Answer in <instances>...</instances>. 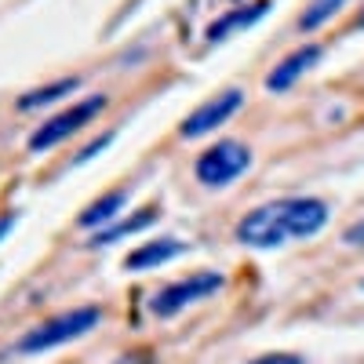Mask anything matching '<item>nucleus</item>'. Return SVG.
I'll return each mask as SVG.
<instances>
[{"label": "nucleus", "instance_id": "obj_13", "mask_svg": "<svg viewBox=\"0 0 364 364\" xmlns=\"http://www.w3.org/2000/svg\"><path fill=\"white\" fill-rule=\"evenodd\" d=\"M346 4V0H314V4L306 8V15L299 18V29H306V33H314V29H321L331 15H336L339 8Z\"/></svg>", "mask_w": 364, "mask_h": 364}, {"label": "nucleus", "instance_id": "obj_11", "mask_svg": "<svg viewBox=\"0 0 364 364\" xmlns=\"http://www.w3.org/2000/svg\"><path fill=\"white\" fill-rule=\"evenodd\" d=\"M124 200H128V190H113V193H106L102 200H95V204H87L84 211H80V226H102V223H109V219H117V211L124 208Z\"/></svg>", "mask_w": 364, "mask_h": 364}, {"label": "nucleus", "instance_id": "obj_16", "mask_svg": "<svg viewBox=\"0 0 364 364\" xmlns=\"http://www.w3.org/2000/svg\"><path fill=\"white\" fill-rule=\"evenodd\" d=\"M248 364H302V357H295V353H266V357H255Z\"/></svg>", "mask_w": 364, "mask_h": 364}, {"label": "nucleus", "instance_id": "obj_8", "mask_svg": "<svg viewBox=\"0 0 364 364\" xmlns=\"http://www.w3.org/2000/svg\"><path fill=\"white\" fill-rule=\"evenodd\" d=\"M269 11V0H259V4H248V8H233V11H226L223 18H215L208 26V41L211 44H219V41H226V37H233L237 29H248V26H255L262 15Z\"/></svg>", "mask_w": 364, "mask_h": 364}, {"label": "nucleus", "instance_id": "obj_1", "mask_svg": "<svg viewBox=\"0 0 364 364\" xmlns=\"http://www.w3.org/2000/svg\"><path fill=\"white\" fill-rule=\"evenodd\" d=\"M328 223V204L317 197H284V200H269L259 204L255 211H248L237 223L233 237L248 248L269 252L291 245V240H306L314 233H321Z\"/></svg>", "mask_w": 364, "mask_h": 364}, {"label": "nucleus", "instance_id": "obj_18", "mask_svg": "<svg viewBox=\"0 0 364 364\" xmlns=\"http://www.w3.org/2000/svg\"><path fill=\"white\" fill-rule=\"evenodd\" d=\"M353 29H364V11H360V15L353 18Z\"/></svg>", "mask_w": 364, "mask_h": 364}, {"label": "nucleus", "instance_id": "obj_10", "mask_svg": "<svg viewBox=\"0 0 364 364\" xmlns=\"http://www.w3.org/2000/svg\"><path fill=\"white\" fill-rule=\"evenodd\" d=\"M157 223V211L154 208H142L139 215H132V219H120L117 226H109V230H99L95 237L87 240V248H102V245H117L120 237H132V233H139V230H146V226H154Z\"/></svg>", "mask_w": 364, "mask_h": 364}, {"label": "nucleus", "instance_id": "obj_12", "mask_svg": "<svg viewBox=\"0 0 364 364\" xmlns=\"http://www.w3.org/2000/svg\"><path fill=\"white\" fill-rule=\"evenodd\" d=\"M77 77H63V80H55V84H48V87H37V91H29V95H22L18 99V109H41V106H48V102H58L63 95H70V91H77Z\"/></svg>", "mask_w": 364, "mask_h": 364}, {"label": "nucleus", "instance_id": "obj_6", "mask_svg": "<svg viewBox=\"0 0 364 364\" xmlns=\"http://www.w3.org/2000/svg\"><path fill=\"white\" fill-rule=\"evenodd\" d=\"M240 102H245V95H240L237 87L223 91V95H215V99H208L204 106H197L186 120H182L178 135H182V139H200V135H208V132H215L219 124H226V120L240 109Z\"/></svg>", "mask_w": 364, "mask_h": 364}, {"label": "nucleus", "instance_id": "obj_15", "mask_svg": "<svg viewBox=\"0 0 364 364\" xmlns=\"http://www.w3.org/2000/svg\"><path fill=\"white\" fill-rule=\"evenodd\" d=\"M343 245H350V248H364V219L343 230Z\"/></svg>", "mask_w": 364, "mask_h": 364}, {"label": "nucleus", "instance_id": "obj_4", "mask_svg": "<svg viewBox=\"0 0 364 364\" xmlns=\"http://www.w3.org/2000/svg\"><path fill=\"white\" fill-rule=\"evenodd\" d=\"M223 284H226V277H223L219 269H200V273H190V277H182V281H175V284L161 288L154 299H149V310H154L157 317H175L178 310H186L190 302L215 295Z\"/></svg>", "mask_w": 364, "mask_h": 364}, {"label": "nucleus", "instance_id": "obj_7", "mask_svg": "<svg viewBox=\"0 0 364 364\" xmlns=\"http://www.w3.org/2000/svg\"><path fill=\"white\" fill-rule=\"evenodd\" d=\"M317 58H321V44H302V48H295L288 58H281V66L266 77V87H269V91H288L310 66H317Z\"/></svg>", "mask_w": 364, "mask_h": 364}, {"label": "nucleus", "instance_id": "obj_9", "mask_svg": "<svg viewBox=\"0 0 364 364\" xmlns=\"http://www.w3.org/2000/svg\"><path fill=\"white\" fill-rule=\"evenodd\" d=\"M186 252V245H178V240L164 237V240H149V245L135 248L128 259H124V269H154V266H164L168 259L182 255Z\"/></svg>", "mask_w": 364, "mask_h": 364}, {"label": "nucleus", "instance_id": "obj_5", "mask_svg": "<svg viewBox=\"0 0 364 364\" xmlns=\"http://www.w3.org/2000/svg\"><path fill=\"white\" fill-rule=\"evenodd\" d=\"M106 95H91V99H84V102H77V106H70L66 113H58V117H51V120H44V124L29 135V149L33 154H41V149H51V146H58L63 139H70L73 132H80L84 124L95 113H102L106 109Z\"/></svg>", "mask_w": 364, "mask_h": 364}, {"label": "nucleus", "instance_id": "obj_2", "mask_svg": "<svg viewBox=\"0 0 364 364\" xmlns=\"http://www.w3.org/2000/svg\"><path fill=\"white\" fill-rule=\"evenodd\" d=\"M99 317H102L99 306L66 310V314H58V317H51V321H44L37 328H29L26 336H22V343H18V350L22 353H41V350H51V346H63V343L84 336V331H91V328L99 324Z\"/></svg>", "mask_w": 364, "mask_h": 364}, {"label": "nucleus", "instance_id": "obj_17", "mask_svg": "<svg viewBox=\"0 0 364 364\" xmlns=\"http://www.w3.org/2000/svg\"><path fill=\"white\" fill-rule=\"evenodd\" d=\"M11 226H15V211H8V215H4V219H0V237H4V233H8Z\"/></svg>", "mask_w": 364, "mask_h": 364}, {"label": "nucleus", "instance_id": "obj_14", "mask_svg": "<svg viewBox=\"0 0 364 364\" xmlns=\"http://www.w3.org/2000/svg\"><path fill=\"white\" fill-rule=\"evenodd\" d=\"M109 142H113V132H106V135H99L95 142H87V146L80 149V157H77V161H80V164H84V161H91V157H95V154H99V149H106Z\"/></svg>", "mask_w": 364, "mask_h": 364}, {"label": "nucleus", "instance_id": "obj_3", "mask_svg": "<svg viewBox=\"0 0 364 364\" xmlns=\"http://www.w3.org/2000/svg\"><path fill=\"white\" fill-rule=\"evenodd\" d=\"M248 164H252V149L245 142H237V139H223L215 146H208L197 157L193 171H197V178L204 182V186L215 190V186H230L237 175H245Z\"/></svg>", "mask_w": 364, "mask_h": 364}]
</instances>
